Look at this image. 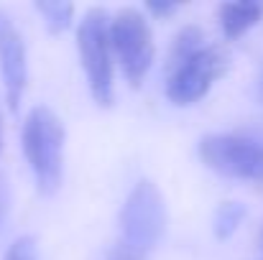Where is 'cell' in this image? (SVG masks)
Listing matches in <instances>:
<instances>
[{
	"label": "cell",
	"mask_w": 263,
	"mask_h": 260,
	"mask_svg": "<svg viewBox=\"0 0 263 260\" xmlns=\"http://www.w3.org/2000/svg\"><path fill=\"white\" fill-rule=\"evenodd\" d=\"M166 204L156 184L138 181L120 209V237L112 260H143L166 232Z\"/></svg>",
	"instance_id": "6da1fadb"
},
{
	"label": "cell",
	"mask_w": 263,
	"mask_h": 260,
	"mask_svg": "<svg viewBox=\"0 0 263 260\" xmlns=\"http://www.w3.org/2000/svg\"><path fill=\"white\" fill-rule=\"evenodd\" d=\"M21 143L39 191L54 194L64 176V125L59 115L44 105L33 107L23 123Z\"/></svg>",
	"instance_id": "7a4b0ae2"
},
{
	"label": "cell",
	"mask_w": 263,
	"mask_h": 260,
	"mask_svg": "<svg viewBox=\"0 0 263 260\" xmlns=\"http://www.w3.org/2000/svg\"><path fill=\"white\" fill-rule=\"evenodd\" d=\"M110 51L130 87H141L154 64V36L148 18L136 8H120L107 23Z\"/></svg>",
	"instance_id": "3957f363"
},
{
	"label": "cell",
	"mask_w": 263,
	"mask_h": 260,
	"mask_svg": "<svg viewBox=\"0 0 263 260\" xmlns=\"http://www.w3.org/2000/svg\"><path fill=\"white\" fill-rule=\"evenodd\" d=\"M107 23H110V15L105 8H89L77 28V49H80L82 69L87 74L89 94L100 107H110L112 97H115Z\"/></svg>",
	"instance_id": "277c9868"
},
{
	"label": "cell",
	"mask_w": 263,
	"mask_h": 260,
	"mask_svg": "<svg viewBox=\"0 0 263 260\" xmlns=\"http://www.w3.org/2000/svg\"><path fill=\"white\" fill-rule=\"evenodd\" d=\"M199 158L207 169L246 181H263V143L235 133H210L199 141Z\"/></svg>",
	"instance_id": "5b68a950"
},
{
	"label": "cell",
	"mask_w": 263,
	"mask_h": 260,
	"mask_svg": "<svg viewBox=\"0 0 263 260\" xmlns=\"http://www.w3.org/2000/svg\"><path fill=\"white\" fill-rule=\"evenodd\" d=\"M230 64V51L222 44H204L184 64L166 74V97L174 105H192L202 99L215 79L225 74Z\"/></svg>",
	"instance_id": "8992f818"
},
{
	"label": "cell",
	"mask_w": 263,
	"mask_h": 260,
	"mask_svg": "<svg viewBox=\"0 0 263 260\" xmlns=\"http://www.w3.org/2000/svg\"><path fill=\"white\" fill-rule=\"evenodd\" d=\"M0 74L5 85L8 107L15 112L28 82V62H26L23 36L5 10H0Z\"/></svg>",
	"instance_id": "52a82bcc"
},
{
	"label": "cell",
	"mask_w": 263,
	"mask_h": 260,
	"mask_svg": "<svg viewBox=\"0 0 263 260\" xmlns=\"http://www.w3.org/2000/svg\"><path fill=\"white\" fill-rule=\"evenodd\" d=\"M263 18V3H222L220 26L225 38H240Z\"/></svg>",
	"instance_id": "ba28073f"
},
{
	"label": "cell",
	"mask_w": 263,
	"mask_h": 260,
	"mask_svg": "<svg viewBox=\"0 0 263 260\" xmlns=\"http://www.w3.org/2000/svg\"><path fill=\"white\" fill-rule=\"evenodd\" d=\"M204 46V31L199 26H184L179 33L174 36L169 54H166V74L176 69L179 64H184L194 51H199Z\"/></svg>",
	"instance_id": "9c48e42d"
},
{
	"label": "cell",
	"mask_w": 263,
	"mask_h": 260,
	"mask_svg": "<svg viewBox=\"0 0 263 260\" xmlns=\"http://www.w3.org/2000/svg\"><path fill=\"white\" fill-rule=\"evenodd\" d=\"M243 219H246V207L240 202H222L215 212V237L228 240L230 235L238 232Z\"/></svg>",
	"instance_id": "30bf717a"
},
{
	"label": "cell",
	"mask_w": 263,
	"mask_h": 260,
	"mask_svg": "<svg viewBox=\"0 0 263 260\" xmlns=\"http://www.w3.org/2000/svg\"><path fill=\"white\" fill-rule=\"evenodd\" d=\"M36 10L41 13V18H44V23L51 33L69 28L72 15H74V5L64 3V0H41V3H36Z\"/></svg>",
	"instance_id": "8fae6325"
},
{
	"label": "cell",
	"mask_w": 263,
	"mask_h": 260,
	"mask_svg": "<svg viewBox=\"0 0 263 260\" xmlns=\"http://www.w3.org/2000/svg\"><path fill=\"white\" fill-rule=\"evenodd\" d=\"M5 260H39L36 240L31 235H21L13 240V245L5 250Z\"/></svg>",
	"instance_id": "7c38bea8"
},
{
	"label": "cell",
	"mask_w": 263,
	"mask_h": 260,
	"mask_svg": "<svg viewBox=\"0 0 263 260\" xmlns=\"http://www.w3.org/2000/svg\"><path fill=\"white\" fill-rule=\"evenodd\" d=\"M176 8V3H161V0H156V3H146V10L151 13V15H156V18H166V15H172Z\"/></svg>",
	"instance_id": "4fadbf2b"
},
{
	"label": "cell",
	"mask_w": 263,
	"mask_h": 260,
	"mask_svg": "<svg viewBox=\"0 0 263 260\" xmlns=\"http://www.w3.org/2000/svg\"><path fill=\"white\" fill-rule=\"evenodd\" d=\"M8 204H10L8 184H5V178L0 176V227H3V222H5V214H8Z\"/></svg>",
	"instance_id": "5bb4252c"
},
{
	"label": "cell",
	"mask_w": 263,
	"mask_h": 260,
	"mask_svg": "<svg viewBox=\"0 0 263 260\" xmlns=\"http://www.w3.org/2000/svg\"><path fill=\"white\" fill-rule=\"evenodd\" d=\"M258 97H261V102H263V69H261V77H258Z\"/></svg>",
	"instance_id": "9a60e30c"
},
{
	"label": "cell",
	"mask_w": 263,
	"mask_h": 260,
	"mask_svg": "<svg viewBox=\"0 0 263 260\" xmlns=\"http://www.w3.org/2000/svg\"><path fill=\"white\" fill-rule=\"evenodd\" d=\"M0 148H3V115H0Z\"/></svg>",
	"instance_id": "2e32d148"
}]
</instances>
